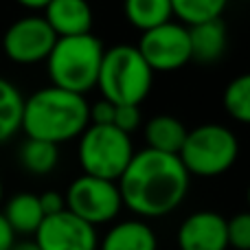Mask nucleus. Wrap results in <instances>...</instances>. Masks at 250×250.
<instances>
[{"mask_svg": "<svg viewBox=\"0 0 250 250\" xmlns=\"http://www.w3.org/2000/svg\"><path fill=\"white\" fill-rule=\"evenodd\" d=\"M180 250H229L226 217L217 211H193L180 222L176 233Z\"/></svg>", "mask_w": 250, "mask_h": 250, "instance_id": "11", "label": "nucleus"}, {"mask_svg": "<svg viewBox=\"0 0 250 250\" xmlns=\"http://www.w3.org/2000/svg\"><path fill=\"white\" fill-rule=\"evenodd\" d=\"M114 110H117L114 104H110V101H105V99H97L95 104H90V110H88V114H90V125H112Z\"/></svg>", "mask_w": 250, "mask_h": 250, "instance_id": "24", "label": "nucleus"}, {"mask_svg": "<svg viewBox=\"0 0 250 250\" xmlns=\"http://www.w3.org/2000/svg\"><path fill=\"white\" fill-rule=\"evenodd\" d=\"M16 235H13L11 226L7 224V220L2 217V213H0V250H11V246L16 244Z\"/></svg>", "mask_w": 250, "mask_h": 250, "instance_id": "26", "label": "nucleus"}, {"mask_svg": "<svg viewBox=\"0 0 250 250\" xmlns=\"http://www.w3.org/2000/svg\"><path fill=\"white\" fill-rule=\"evenodd\" d=\"M226 239L229 248L233 250H250V215L237 213L226 220Z\"/></svg>", "mask_w": 250, "mask_h": 250, "instance_id": "22", "label": "nucleus"}, {"mask_svg": "<svg viewBox=\"0 0 250 250\" xmlns=\"http://www.w3.org/2000/svg\"><path fill=\"white\" fill-rule=\"evenodd\" d=\"M136 48L154 75L176 73L191 62L189 26L169 20L165 24L141 33Z\"/></svg>", "mask_w": 250, "mask_h": 250, "instance_id": "8", "label": "nucleus"}, {"mask_svg": "<svg viewBox=\"0 0 250 250\" xmlns=\"http://www.w3.org/2000/svg\"><path fill=\"white\" fill-rule=\"evenodd\" d=\"M2 217L7 220V224L11 226L13 235H22V237H29L35 235V230L40 229L44 220V213L40 208V200L35 193L29 191H20V193L11 195V198L4 202Z\"/></svg>", "mask_w": 250, "mask_h": 250, "instance_id": "16", "label": "nucleus"}, {"mask_svg": "<svg viewBox=\"0 0 250 250\" xmlns=\"http://www.w3.org/2000/svg\"><path fill=\"white\" fill-rule=\"evenodd\" d=\"M57 35L40 13L16 18L2 33V53L18 66H33L46 62Z\"/></svg>", "mask_w": 250, "mask_h": 250, "instance_id": "9", "label": "nucleus"}, {"mask_svg": "<svg viewBox=\"0 0 250 250\" xmlns=\"http://www.w3.org/2000/svg\"><path fill=\"white\" fill-rule=\"evenodd\" d=\"M88 110L90 101L83 95L44 86L24 97L20 132H24L26 138L46 141L60 147L79 138L90 125Z\"/></svg>", "mask_w": 250, "mask_h": 250, "instance_id": "2", "label": "nucleus"}, {"mask_svg": "<svg viewBox=\"0 0 250 250\" xmlns=\"http://www.w3.org/2000/svg\"><path fill=\"white\" fill-rule=\"evenodd\" d=\"M42 11V18L57 38L92 33L95 9L90 0H51Z\"/></svg>", "mask_w": 250, "mask_h": 250, "instance_id": "12", "label": "nucleus"}, {"mask_svg": "<svg viewBox=\"0 0 250 250\" xmlns=\"http://www.w3.org/2000/svg\"><path fill=\"white\" fill-rule=\"evenodd\" d=\"M11 250H38V246L33 244V239H22V242L13 244Z\"/></svg>", "mask_w": 250, "mask_h": 250, "instance_id": "28", "label": "nucleus"}, {"mask_svg": "<svg viewBox=\"0 0 250 250\" xmlns=\"http://www.w3.org/2000/svg\"><path fill=\"white\" fill-rule=\"evenodd\" d=\"M16 4H20L22 9H26V11H42L44 7H46L51 0H13Z\"/></svg>", "mask_w": 250, "mask_h": 250, "instance_id": "27", "label": "nucleus"}, {"mask_svg": "<svg viewBox=\"0 0 250 250\" xmlns=\"http://www.w3.org/2000/svg\"><path fill=\"white\" fill-rule=\"evenodd\" d=\"M105 46L95 33L57 38L46 57L51 86L86 97L97 86Z\"/></svg>", "mask_w": 250, "mask_h": 250, "instance_id": "3", "label": "nucleus"}, {"mask_svg": "<svg viewBox=\"0 0 250 250\" xmlns=\"http://www.w3.org/2000/svg\"><path fill=\"white\" fill-rule=\"evenodd\" d=\"M18 160L22 169L31 176H48L60 165V147L46 141H35V138H24L18 149Z\"/></svg>", "mask_w": 250, "mask_h": 250, "instance_id": "19", "label": "nucleus"}, {"mask_svg": "<svg viewBox=\"0 0 250 250\" xmlns=\"http://www.w3.org/2000/svg\"><path fill=\"white\" fill-rule=\"evenodd\" d=\"M123 207L138 220L167 217L185 202L191 176L173 154L154 149H136L117 180Z\"/></svg>", "mask_w": 250, "mask_h": 250, "instance_id": "1", "label": "nucleus"}, {"mask_svg": "<svg viewBox=\"0 0 250 250\" xmlns=\"http://www.w3.org/2000/svg\"><path fill=\"white\" fill-rule=\"evenodd\" d=\"M38 200H40V208H42L44 217H51L66 211L64 193H60V191H44V193L38 195Z\"/></svg>", "mask_w": 250, "mask_h": 250, "instance_id": "25", "label": "nucleus"}, {"mask_svg": "<svg viewBox=\"0 0 250 250\" xmlns=\"http://www.w3.org/2000/svg\"><path fill=\"white\" fill-rule=\"evenodd\" d=\"M191 62L198 64H215L224 57L229 46V29L224 20H211L189 26Z\"/></svg>", "mask_w": 250, "mask_h": 250, "instance_id": "14", "label": "nucleus"}, {"mask_svg": "<svg viewBox=\"0 0 250 250\" xmlns=\"http://www.w3.org/2000/svg\"><path fill=\"white\" fill-rule=\"evenodd\" d=\"M187 125L173 114H156L145 123V147L163 154L178 156L182 143L187 138Z\"/></svg>", "mask_w": 250, "mask_h": 250, "instance_id": "15", "label": "nucleus"}, {"mask_svg": "<svg viewBox=\"0 0 250 250\" xmlns=\"http://www.w3.org/2000/svg\"><path fill=\"white\" fill-rule=\"evenodd\" d=\"M33 244L38 250H97L99 233L73 213L62 211L44 217L33 235Z\"/></svg>", "mask_w": 250, "mask_h": 250, "instance_id": "10", "label": "nucleus"}, {"mask_svg": "<svg viewBox=\"0 0 250 250\" xmlns=\"http://www.w3.org/2000/svg\"><path fill=\"white\" fill-rule=\"evenodd\" d=\"M24 95L11 79L0 75V145L20 134Z\"/></svg>", "mask_w": 250, "mask_h": 250, "instance_id": "17", "label": "nucleus"}, {"mask_svg": "<svg viewBox=\"0 0 250 250\" xmlns=\"http://www.w3.org/2000/svg\"><path fill=\"white\" fill-rule=\"evenodd\" d=\"M66 211L90 226L112 224L123 211V200L117 182L95 176H77L64 193Z\"/></svg>", "mask_w": 250, "mask_h": 250, "instance_id": "7", "label": "nucleus"}, {"mask_svg": "<svg viewBox=\"0 0 250 250\" xmlns=\"http://www.w3.org/2000/svg\"><path fill=\"white\" fill-rule=\"evenodd\" d=\"M143 119H141V105H117L114 110V121L112 125L117 129H121L123 134H129L136 132L141 127Z\"/></svg>", "mask_w": 250, "mask_h": 250, "instance_id": "23", "label": "nucleus"}, {"mask_svg": "<svg viewBox=\"0 0 250 250\" xmlns=\"http://www.w3.org/2000/svg\"><path fill=\"white\" fill-rule=\"evenodd\" d=\"M123 16L141 33L173 20L169 0H123Z\"/></svg>", "mask_w": 250, "mask_h": 250, "instance_id": "18", "label": "nucleus"}, {"mask_svg": "<svg viewBox=\"0 0 250 250\" xmlns=\"http://www.w3.org/2000/svg\"><path fill=\"white\" fill-rule=\"evenodd\" d=\"M2 198H4V185H2V180H0V204H2Z\"/></svg>", "mask_w": 250, "mask_h": 250, "instance_id": "29", "label": "nucleus"}, {"mask_svg": "<svg viewBox=\"0 0 250 250\" xmlns=\"http://www.w3.org/2000/svg\"><path fill=\"white\" fill-rule=\"evenodd\" d=\"M222 105L233 121L242 125L250 121V75H239L226 83Z\"/></svg>", "mask_w": 250, "mask_h": 250, "instance_id": "21", "label": "nucleus"}, {"mask_svg": "<svg viewBox=\"0 0 250 250\" xmlns=\"http://www.w3.org/2000/svg\"><path fill=\"white\" fill-rule=\"evenodd\" d=\"M176 22L185 26H195L202 22L222 20L230 0H169Z\"/></svg>", "mask_w": 250, "mask_h": 250, "instance_id": "20", "label": "nucleus"}, {"mask_svg": "<svg viewBox=\"0 0 250 250\" xmlns=\"http://www.w3.org/2000/svg\"><path fill=\"white\" fill-rule=\"evenodd\" d=\"M178 158L191 178L224 176L239 158V138L222 123H202L187 132Z\"/></svg>", "mask_w": 250, "mask_h": 250, "instance_id": "5", "label": "nucleus"}, {"mask_svg": "<svg viewBox=\"0 0 250 250\" xmlns=\"http://www.w3.org/2000/svg\"><path fill=\"white\" fill-rule=\"evenodd\" d=\"M97 250H158V237L149 222L127 217L110 224Z\"/></svg>", "mask_w": 250, "mask_h": 250, "instance_id": "13", "label": "nucleus"}, {"mask_svg": "<svg viewBox=\"0 0 250 250\" xmlns=\"http://www.w3.org/2000/svg\"><path fill=\"white\" fill-rule=\"evenodd\" d=\"M134 141L114 125H88L77 138V160L86 176L117 182L129 165Z\"/></svg>", "mask_w": 250, "mask_h": 250, "instance_id": "6", "label": "nucleus"}, {"mask_svg": "<svg viewBox=\"0 0 250 250\" xmlns=\"http://www.w3.org/2000/svg\"><path fill=\"white\" fill-rule=\"evenodd\" d=\"M154 86V73L138 53L136 44H114L105 48L97 75L101 99L114 105H141Z\"/></svg>", "mask_w": 250, "mask_h": 250, "instance_id": "4", "label": "nucleus"}]
</instances>
